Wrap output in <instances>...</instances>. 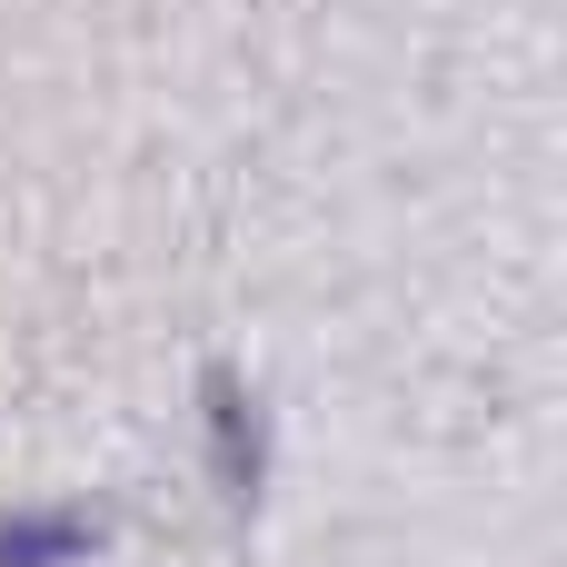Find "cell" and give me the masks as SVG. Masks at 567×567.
<instances>
[{"label": "cell", "mask_w": 567, "mask_h": 567, "mask_svg": "<svg viewBox=\"0 0 567 567\" xmlns=\"http://www.w3.org/2000/svg\"><path fill=\"white\" fill-rule=\"evenodd\" d=\"M100 548V528L80 508H40V518H0V567H70Z\"/></svg>", "instance_id": "2"}, {"label": "cell", "mask_w": 567, "mask_h": 567, "mask_svg": "<svg viewBox=\"0 0 567 567\" xmlns=\"http://www.w3.org/2000/svg\"><path fill=\"white\" fill-rule=\"evenodd\" d=\"M199 419H209V468H219L229 508H259V488H269V419H259V399L229 369H209L199 379Z\"/></svg>", "instance_id": "1"}]
</instances>
